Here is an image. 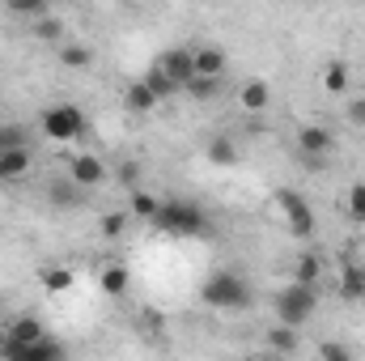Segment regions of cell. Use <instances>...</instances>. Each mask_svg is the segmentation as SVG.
Segmentation results:
<instances>
[{"label": "cell", "instance_id": "cell-1", "mask_svg": "<svg viewBox=\"0 0 365 361\" xmlns=\"http://www.w3.org/2000/svg\"><path fill=\"white\" fill-rule=\"evenodd\" d=\"M153 230H162V234H170V238H195V234H204V225H208V217H204V208L200 204H191V200H162V208H158V217L149 221Z\"/></svg>", "mask_w": 365, "mask_h": 361}, {"label": "cell", "instance_id": "cell-31", "mask_svg": "<svg viewBox=\"0 0 365 361\" xmlns=\"http://www.w3.org/2000/svg\"><path fill=\"white\" fill-rule=\"evenodd\" d=\"M123 225H128V217H123V213H106V217H102V238H119V234H123Z\"/></svg>", "mask_w": 365, "mask_h": 361}, {"label": "cell", "instance_id": "cell-26", "mask_svg": "<svg viewBox=\"0 0 365 361\" xmlns=\"http://www.w3.org/2000/svg\"><path fill=\"white\" fill-rule=\"evenodd\" d=\"M9 4V13H17V17H43L47 9H51V0H4Z\"/></svg>", "mask_w": 365, "mask_h": 361}, {"label": "cell", "instance_id": "cell-6", "mask_svg": "<svg viewBox=\"0 0 365 361\" xmlns=\"http://www.w3.org/2000/svg\"><path fill=\"white\" fill-rule=\"evenodd\" d=\"M276 208L284 213V225H289L297 238H310V234H314V213H310V204H306L297 191H284V187H280V191H276Z\"/></svg>", "mask_w": 365, "mask_h": 361}, {"label": "cell", "instance_id": "cell-36", "mask_svg": "<svg viewBox=\"0 0 365 361\" xmlns=\"http://www.w3.org/2000/svg\"><path fill=\"white\" fill-rule=\"evenodd\" d=\"M361 4H365V0H361Z\"/></svg>", "mask_w": 365, "mask_h": 361}, {"label": "cell", "instance_id": "cell-24", "mask_svg": "<svg viewBox=\"0 0 365 361\" xmlns=\"http://www.w3.org/2000/svg\"><path fill=\"white\" fill-rule=\"evenodd\" d=\"M145 86L158 93V98H170V93H179V86H175V81H170V77L162 73V64H153V68L145 73Z\"/></svg>", "mask_w": 365, "mask_h": 361}, {"label": "cell", "instance_id": "cell-14", "mask_svg": "<svg viewBox=\"0 0 365 361\" xmlns=\"http://www.w3.org/2000/svg\"><path fill=\"white\" fill-rule=\"evenodd\" d=\"M221 90H225V77H200V73H195L182 93H191L195 102H212V98H221Z\"/></svg>", "mask_w": 365, "mask_h": 361}, {"label": "cell", "instance_id": "cell-16", "mask_svg": "<svg viewBox=\"0 0 365 361\" xmlns=\"http://www.w3.org/2000/svg\"><path fill=\"white\" fill-rule=\"evenodd\" d=\"M128 195H132V217H140V221H153V217H158L162 200H158L153 191H145V187H132Z\"/></svg>", "mask_w": 365, "mask_h": 361}, {"label": "cell", "instance_id": "cell-20", "mask_svg": "<svg viewBox=\"0 0 365 361\" xmlns=\"http://www.w3.org/2000/svg\"><path fill=\"white\" fill-rule=\"evenodd\" d=\"M268 349L276 353H297V327H289V323H280L268 332Z\"/></svg>", "mask_w": 365, "mask_h": 361}, {"label": "cell", "instance_id": "cell-28", "mask_svg": "<svg viewBox=\"0 0 365 361\" xmlns=\"http://www.w3.org/2000/svg\"><path fill=\"white\" fill-rule=\"evenodd\" d=\"M102 293H128V268H106L102 272Z\"/></svg>", "mask_w": 365, "mask_h": 361}, {"label": "cell", "instance_id": "cell-3", "mask_svg": "<svg viewBox=\"0 0 365 361\" xmlns=\"http://www.w3.org/2000/svg\"><path fill=\"white\" fill-rule=\"evenodd\" d=\"M204 306H217V310H242L251 302V285L242 272H212L200 289Z\"/></svg>", "mask_w": 365, "mask_h": 361}, {"label": "cell", "instance_id": "cell-30", "mask_svg": "<svg viewBox=\"0 0 365 361\" xmlns=\"http://www.w3.org/2000/svg\"><path fill=\"white\" fill-rule=\"evenodd\" d=\"M344 119H349L353 128H365V93H353V98H349V106H344Z\"/></svg>", "mask_w": 365, "mask_h": 361}, {"label": "cell", "instance_id": "cell-21", "mask_svg": "<svg viewBox=\"0 0 365 361\" xmlns=\"http://www.w3.org/2000/svg\"><path fill=\"white\" fill-rule=\"evenodd\" d=\"M319 276H323V255H319V251H306V255L297 260V280L319 285Z\"/></svg>", "mask_w": 365, "mask_h": 361}, {"label": "cell", "instance_id": "cell-22", "mask_svg": "<svg viewBox=\"0 0 365 361\" xmlns=\"http://www.w3.org/2000/svg\"><path fill=\"white\" fill-rule=\"evenodd\" d=\"M0 149H30V132L21 123H0Z\"/></svg>", "mask_w": 365, "mask_h": 361}, {"label": "cell", "instance_id": "cell-11", "mask_svg": "<svg viewBox=\"0 0 365 361\" xmlns=\"http://www.w3.org/2000/svg\"><path fill=\"white\" fill-rule=\"evenodd\" d=\"M30 149H0V183H13L30 171Z\"/></svg>", "mask_w": 365, "mask_h": 361}, {"label": "cell", "instance_id": "cell-33", "mask_svg": "<svg viewBox=\"0 0 365 361\" xmlns=\"http://www.w3.org/2000/svg\"><path fill=\"white\" fill-rule=\"evenodd\" d=\"M119 179H123L128 191H132V187H140V166H136V162H123V166H119Z\"/></svg>", "mask_w": 365, "mask_h": 361}, {"label": "cell", "instance_id": "cell-13", "mask_svg": "<svg viewBox=\"0 0 365 361\" xmlns=\"http://www.w3.org/2000/svg\"><path fill=\"white\" fill-rule=\"evenodd\" d=\"M195 73L200 77H225V51L221 47H200L195 51Z\"/></svg>", "mask_w": 365, "mask_h": 361}, {"label": "cell", "instance_id": "cell-27", "mask_svg": "<svg viewBox=\"0 0 365 361\" xmlns=\"http://www.w3.org/2000/svg\"><path fill=\"white\" fill-rule=\"evenodd\" d=\"M60 64H64V68H90L93 51L90 47H64V51H60Z\"/></svg>", "mask_w": 365, "mask_h": 361}, {"label": "cell", "instance_id": "cell-32", "mask_svg": "<svg viewBox=\"0 0 365 361\" xmlns=\"http://www.w3.org/2000/svg\"><path fill=\"white\" fill-rule=\"evenodd\" d=\"M349 213H353V221L365 217V183H353V191H349Z\"/></svg>", "mask_w": 365, "mask_h": 361}, {"label": "cell", "instance_id": "cell-34", "mask_svg": "<svg viewBox=\"0 0 365 361\" xmlns=\"http://www.w3.org/2000/svg\"><path fill=\"white\" fill-rule=\"evenodd\" d=\"M319 357H327V361H349V357H353V349H344V345H319Z\"/></svg>", "mask_w": 365, "mask_h": 361}, {"label": "cell", "instance_id": "cell-35", "mask_svg": "<svg viewBox=\"0 0 365 361\" xmlns=\"http://www.w3.org/2000/svg\"><path fill=\"white\" fill-rule=\"evenodd\" d=\"M361 225H365V217H361Z\"/></svg>", "mask_w": 365, "mask_h": 361}, {"label": "cell", "instance_id": "cell-18", "mask_svg": "<svg viewBox=\"0 0 365 361\" xmlns=\"http://www.w3.org/2000/svg\"><path fill=\"white\" fill-rule=\"evenodd\" d=\"M349 86H353L349 64H344V60H331V64H327V73H323V90H327V93H349Z\"/></svg>", "mask_w": 365, "mask_h": 361}, {"label": "cell", "instance_id": "cell-23", "mask_svg": "<svg viewBox=\"0 0 365 361\" xmlns=\"http://www.w3.org/2000/svg\"><path fill=\"white\" fill-rule=\"evenodd\" d=\"M60 34H64V21H60V17L43 13V17L34 21V39H43V43H60Z\"/></svg>", "mask_w": 365, "mask_h": 361}, {"label": "cell", "instance_id": "cell-17", "mask_svg": "<svg viewBox=\"0 0 365 361\" xmlns=\"http://www.w3.org/2000/svg\"><path fill=\"white\" fill-rule=\"evenodd\" d=\"M123 98H128V111H136V115H149V111H153V106L162 102V98H158V93L149 90L145 81H136V86H128V93H123Z\"/></svg>", "mask_w": 365, "mask_h": 361}, {"label": "cell", "instance_id": "cell-19", "mask_svg": "<svg viewBox=\"0 0 365 361\" xmlns=\"http://www.w3.org/2000/svg\"><path fill=\"white\" fill-rule=\"evenodd\" d=\"M208 162H212V166H234V162H238L234 141H230V136H212V145H208Z\"/></svg>", "mask_w": 365, "mask_h": 361}, {"label": "cell", "instance_id": "cell-9", "mask_svg": "<svg viewBox=\"0 0 365 361\" xmlns=\"http://www.w3.org/2000/svg\"><path fill=\"white\" fill-rule=\"evenodd\" d=\"M68 179L81 183V187L90 191L98 183H106V166H102V158H93V153H77V158L68 162Z\"/></svg>", "mask_w": 365, "mask_h": 361}, {"label": "cell", "instance_id": "cell-25", "mask_svg": "<svg viewBox=\"0 0 365 361\" xmlns=\"http://www.w3.org/2000/svg\"><path fill=\"white\" fill-rule=\"evenodd\" d=\"M43 285H47V293H64V289H73V272L68 268H43Z\"/></svg>", "mask_w": 365, "mask_h": 361}, {"label": "cell", "instance_id": "cell-29", "mask_svg": "<svg viewBox=\"0 0 365 361\" xmlns=\"http://www.w3.org/2000/svg\"><path fill=\"white\" fill-rule=\"evenodd\" d=\"M344 298H349V302H353V298H357V302H365V272L361 268H349V272H344Z\"/></svg>", "mask_w": 365, "mask_h": 361}, {"label": "cell", "instance_id": "cell-12", "mask_svg": "<svg viewBox=\"0 0 365 361\" xmlns=\"http://www.w3.org/2000/svg\"><path fill=\"white\" fill-rule=\"evenodd\" d=\"M238 102H242V111L259 115V111L272 102V90H268V81H247V86L238 90Z\"/></svg>", "mask_w": 365, "mask_h": 361}, {"label": "cell", "instance_id": "cell-8", "mask_svg": "<svg viewBox=\"0 0 365 361\" xmlns=\"http://www.w3.org/2000/svg\"><path fill=\"white\" fill-rule=\"evenodd\" d=\"M158 64H162V73L179 86V93L187 90V81L195 77V51H187V47H170V51H162Z\"/></svg>", "mask_w": 365, "mask_h": 361}, {"label": "cell", "instance_id": "cell-7", "mask_svg": "<svg viewBox=\"0 0 365 361\" xmlns=\"http://www.w3.org/2000/svg\"><path fill=\"white\" fill-rule=\"evenodd\" d=\"M0 353H4V357H17V361H60L68 349L43 332L38 340H26V345H17V340H4V345H0Z\"/></svg>", "mask_w": 365, "mask_h": 361}, {"label": "cell", "instance_id": "cell-4", "mask_svg": "<svg viewBox=\"0 0 365 361\" xmlns=\"http://www.w3.org/2000/svg\"><path fill=\"white\" fill-rule=\"evenodd\" d=\"M331 145H336L331 128H323V123H306V128L297 132V162H302L306 171H323Z\"/></svg>", "mask_w": 365, "mask_h": 361}, {"label": "cell", "instance_id": "cell-15", "mask_svg": "<svg viewBox=\"0 0 365 361\" xmlns=\"http://www.w3.org/2000/svg\"><path fill=\"white\" fill-rule=\"evenodd\" d=\"M43 332H47V327H43L34 315H17V319L9 323V336H4V340H17V345H26V340H38Z\"/></svg>", "mask_w": 365, "mask_h": 361}, {"label": "cell", "instance_id": "cell-2", "mask_svg": "<svg viewBox=\"0 0 365 361\" xmlns=\"http://www.w3.org/2000/svg\"><path fill=\"white\" fill-rule=\"evenodd\" d=\"M272 306H276V319H280V323L302 327V323H310V319H314V310H319V285L293 280V285H284V289L276 293Z\"/></svg>", "mask_w": 365, "mask_h": 361}, {"label": "cell", "instance_id": "cell-5", "mask_svg": "<svg viewBox=\"0 0 365 361\" xmlns=\"http://www.w3.org/2000/svg\"><path fill=\"white\" fill-rule=\"evenodd\" d=\"M86 111L81 106H73V102H60V106H47L43 111V132L51 136V141H77L81 132H86Z\"/></svg>", "mask_w": 365, "mask_h": 361}, {"label": "cell", "instance_id": "cell-10", "mask_svg": "<svg viewBox=\"0 0 365 361\" xmlns=\"http://www.w3.org/2000/svg\"><path fill=\"white\" fill-rule=\"evenodd\" d=\"M81 200H86V187L73 183V179H60V183L47 187V204H51V208H77Z\"/></svg>", "mask_w": 365, "mask_h": 361}]
</instances>
